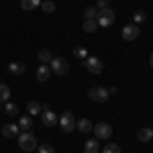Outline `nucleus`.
<instances>
[{"label": "nucleus", "mask_w": 153, "mask_h": 153, "mask_svg": "<svg viewBox=\"0 0 153 153\" xmlns=\"http://www.w3.org/2000/svg\"><path fill=\"white\" fill-rule=\"evenodd\" d=\"M94 135L96 139H104V141H108L110 137H112V127L108 125V123H98V125H94Z\"/></svg>", "instance_id": "0eeeda50"}, {"label": "nucleus", "mask_w": 153, "mask_h": 153, "mask_svg": "<svg viewBox=\"0 0 153 153\" xmlns=\"http://www.w3.org/2000/svg\"><path fill=\"white\" fill-rule=\"evenodd\" d=\"M8 70L12 71V74H25V63H21V61H10V65H8Z\"/></svg>", "instance_id": "aec40b11"}, {"label": "nucleus", "mask_w": 153, "mask_h": 153, "mask_svg": "<svg viewBox=\"0 0 153 153\" xmlns=\"http://www.w3.org/2000/svg\"><path fill=\"white\" fill-rule=\"evenodd\" d=\"M16 139H19V145H21L23 151H33V149H37V139L31 131H23Z\"/></svg>", "instance_id": "f257e3e1"}, {"label": "nucleus", "mask_w": 153, "mask_h": 153, "mask_svg": "<svg viewBox=\"0 0 153 153\" xmlns=\"http://www.w3.org/2000/svg\"><path fill=\"white\" fill-rule=\"evenodd\" d=\"M41 123L45 127H55L59 123V117L49 108V106H41Z\"/></svg>", "instance_id": "39448f33"}, {"label": "nucleus", "mask_w": 153, "mask_h": 153, "mask_svg": "<svg viewBox=\"0 0 153 153\" xmlns=\"http://www.w3.org/2000/svg\"><path fill=\"white\" fill-rule=\"evenodd\" d=\"M106 2H110V0H106Z\"/></svg>", "instance_id": "7c9ffc66"}, {"label": "nucleus", "mask_w": 153, "mask_h": 153, "mask_svg": "<svg viewBox=\"0 0 153 153\" xmlns=\"http://www.w3.org/2000/svg\"><path fill=\"white\" fill-rule=\"evenodd\" d=\"M149 63H151V68H153V51H151V59H149Z\"/></svg>", "instance_id": "c756f323"}, {"label": "nucleus", "mask_w": 153, "mask_h": 153, "mask_svg": "<svg viewBox=\"0 0 153 153\" xmlns=\"http://www.w3.org/2000/svg\"><path fill=\"white\" fill-rule=\"evenodd\" d=\"M41 10L51 14V12H55V2H51V0H41Z\"/></svg>", "instance_id": "412c9836"}, {"label": "nucleus", "mask_w": 153, "mask_h": 153, "mask_svg": "<svg viewBox=\"0 0 153 153\" xmlns=\"http://www.w3.org/2000/svg\"><path fill=\"white\" fill-rule=\"evenodd\" d=\"M19 135H21V129H19L16 125H12V123H8V125L2 127V137H6V139H14V137H19Z\"/></svg>", "instance_id": "9d476101"}, {"label": "nucleus", "mask_w": 153, "mask_h": 153, "mask_svg": "<svg viewBox=\"0 0 153 153\" xmlns=\"http://www.w3.org/2000/svg\"><path fill=\"white\" fill-rule=\"evenodd\" d=\"M102 153H120V147H118L117 143H106Z\"/></svg>", "instance_id": "393cba45"}, {"label": "nucleus", "mask_w": 153, "mask_h": 153, "mask_svg": "<svg viewBox=\"0 0 153 153\" xmlns=\"http://www.w3.org/2000/svg\"><path fill=\"white\" fill-rule=\"evenodd\" d=\"M37 6H41V0H21L23 10H35Z\"/></svg>", "instance_id": "dca6fc26"}, {"label": "nucleus", "mask_w": 153, "mask_h": 153, "mask_svg": "<svg viewBox=\"0 0 153 153\" xmlns=\"http://www.w3.org/2000/svg\"><path fill=\"white\" fill-rule=\"evenodd\" d=\"M120 37L125 41H135L139 37V25H125L123 31H120Z\"/></svg>", "instance_id": "1a4fd4ad"}, {"label": "nucleus", "mask_w": 153, "mask_h": 153, "mask_svg": "<svg viewBox=\"0 0 153 153\" xmlns=\"http://www.w3.org/2000/svg\"><path fill=\"white\" fill-rule=\"evenodd\" d=\"M100 151V145H98V139H88L84 143V153H98Z\"/></svg>", "instance_id": "4468645a"}, {"label": "nucleus", "mask_w": 153, "mask_h": 153, "mask_svg": "<svg viewBox=\"0 0 153 153\" xmlns=\"http://www.w3.org/2000/svg\"><path fill=\"white\" fill-rule=\"evenodd\" d=\"M59 127L65 131V133H71V131L76 129V118H74V114H71L70 110H65V112L59 117Z\"/></svg>", "instance_id": "6e6552de"}, {"label": "nucleus", "mask_w": 153, "mask_h": 153, "mask_svg": "<svg viewBox=\"0 0 153 153\" xmlns=\"http://www.w3.org/2000/svg\"><path fill=\"white\" fill-rule=\"evenodd\" d=\"M39 153H55V149H53L51 143H41L39 145Z\"/></svg>", "instance_id": "bb28decb"}, {"label": "nucleus", "mask_w": 153, "mask_h": 153, "mask_svg": "<svg viewBox=\"0 0 153 153\" xmlns=\"http://www.w3.org/2000/svg\"><path fill=\"white\" fill-rule=\"evenodd\" d=\"M74 57L76 59H80V61H84V59L88 57V51H86V47H74Z\"/></svg>", "instance_id": "b1692460"}, {"label": "nucleus", "mask_w": 153, "mask_h": 153, "mask_svg": "<svg viewBox=\"0 0 153 153\" xmlns=\"http://www.w3.org/2000/svg\"><path fill=\"white\" fill-rule=\"evenodd\" d=\"M137 139L141 143H149L153 139V131L149 129V127H143V129H139V133H137Z\"/></svg>", "instance_id": "f8f14e48"}, {"label": "nucleus", "mask_w": 153, "mask_h": 153, "mask_svg": "<svg viewBox=\"0 0 153 153\" xmlns=\"http://www.w3.org/2000/svg\"><path fill=\"white\" fill-rule=\"evenodd\" d=\"M114 19H117V14L112 8H102V10H98V16H96V23L98 27H110V25L114 23Z\"/></svg>", "instance_id": "f03ea898"}, {"label": "nucleus", "mask_w": 153, "mask_h": 153, "mask_svg": "<svg viewBox=\"0 0 153 153\" xmlns=\"http://www.w3.org/2000/svg\"><path fill=\"white\" fill-rule=\"evenodd\" d=\"M96 16H98V8L96 6H88L84 10V21H96Z\"/></svg>", "instance_id": "6ab92c4d"}, {"label": "nucleus", "mask_w": 153, "mask_h": 153, "mask_svg": "<svg viewBox=\"0 0 153 153\" xmlns=\"http://www.w3.org/2000/svg\"><path fill=\"white\" fill-rule=\"evenodd\" d=\"M27 110H29V114H31V117H35V114H41V104L33 100V102H29V104H27Z\"/></svg>", "instance_id": "4be33fe9"}, {"label": "nucleus", "mask_w": 153, "mask_h": 153, "mask_svg": "<svg viewBox=\"0 0 153 153\" xmlns=\"http://www.w3.org/2000/svg\"><path fill=\"white\" fill-rule=\"evenodd\" d=\"M49 68H51V74H55V76H65L68 70H70V65H68V61L63 57H53L49 61Z\"/></svg>", "instance_id": "7ed1b4c3"}, {"label": "nucleus", "mask_w": 153, "mask_h": 153, "mask_svg": "<svg viewBox=\"0 0 153 153\" xmlns=\"http://www.w3.org/2000/svg\"><path fill=\"white\" fill-rule=\"evenodd\" d=\"M37 59H39L41 63H49V61L53 59V53H51L49 49H41V51L37 53Z\"/></svg>", "instance_id": "f3484780"}, {"label": "nucleus", "mask_w": 153, "mask_h": 153, "mask_svg": "<svg viewBox=\"0 0 153 153\" xmlns=\"http://www.w3.org/2000/svg\"><path fill=\"white\" fill-rule=\"evenodd\" d=\"M96 8H98V10H102V8H108V2H106V0H98V2H96Z\"/></svg>", "instance_id": "c85d7f7f"}, {"label": "nucleus", "mask_w": 153, "mask_h": 153, "mask_svg": "<svg viewBox=\"0 0 153 153\" xmlns=\"http://www.w3.org/2000/svg\"><path fill=\"white\" fill-rule=\"evenodd\" d=\"M19 129L21 131H31L33 129V120H31V117H21L19 118Z\"/></svg>", "instance_id": "a211bd4d"}, {"label": "nucleus", "mask_w": 153, "mask_h": 153, "mask_svg": "<svg viewBox=\"0 0 153 153\" xmlns=\"http://www.w3.org/2000/svg\"><path fill=\"white\" fill-rule=\"evenodd\" d=\"M10 100V88L6 84H0V104H6Z\"/></svg>", "instance_id": "2eb2a0df"}, {"label": "nucleus", "mask_w": 153, "mask_h": 153, "mask_svg": "<svg viewBox=\"0 0 153 153\" xmlns=\"http://www.w3.org/2000/svg\"><path fill=\"white\" fill-rule=\"evenodd\" d=\"M96 29H98V23L96 21H84V31L86 33H94Z\"/></svg>", "instance_id": "a878e982"}, {"label": "nucleus", "mask_w": 153, "mask_h": 153, "mask_svg": "<svg viewBox=\"0 0 153 153\" xmlns=\"http://www.w3.org/2000/svg\"><path fill=\"white\" fill-rule=\"evenodd\" d=\"M4 112H6L8 117H16V112H19V106L14 104V102H10V100H8V102L4 104Z\"/></svg>", "instance_id": "5701e85b"}, {"label": "nucleus", "mask_w": 153, "mask_h": 153, "mask_svg": "<svg viewBox=\"0 0 153 153\" xmlns=\"http://www.w3.org/2000/svg\"><path fill=\"white\" fill-rule=\"evenodd\" d=\"M49 76H51V68H49L47 63H41V65L37 68V80H39V82H47Z\"/></svg>", "instance_id": "9b49d317"}, {"label": "nucleus", "mask_w": 153, "mask_h": 153, "mask_svg": "<svg viewBox=\"0 0 153 153\" xmlns=\"http://www.w3.org/2000/svg\"><path fill=\"white\" fill-rule=\"evenodd\" d=\"M82 65L90 71V74H102V70H104V63H102L98 57H92V55H88V57L84 59Z\"/></svg>", "instance_id": "423d86ee"}, {"label": "nucleus", "mask_w": 153, "mask_h": 153, "mask_svg": "<svg viewBox=\"0 0 153 153\" xmlns=\"http://www.w3.org/2000/svg\"><path fill=\"white\" fill-rule=\"evenodd\" d=\"M145 19H147V14H145L143 10L135 12V16H133V21H135V25H141V23H145Z\"/></svg>", "instance_id": "cd10ccee"}, {"label": "nucleus", "mask_w": 153, "mask_h": 153, "mask_svg": "<svg viewBox=\"0 0 153 153\" xmlns=\"http://www.w3.org/2000/svg\"><path fill=\"white\" fill-rule=\"evenodd\" d=\"M88 96H90V100H94V102H106V100L110 98V92H108V88L94 86V88L88 90Z\"/></svg>", "instance_id": "20e7f679"}, {"label": "nucleus", "mask_w": 153, "mask_h": 153, "mask_svg": "<svg viewBox=\"0 0 153 153\" xmlns=\"http://www.w3.org/2000/svg\"><path fill=\"white\" fill-rule=\"evenodd\" d=\"M76 129L80 131V133H90V131L94 129V125L88 118H80V120H76Z\"/></svg>", "instance_id": "ddd939ff"}]
</instances>
